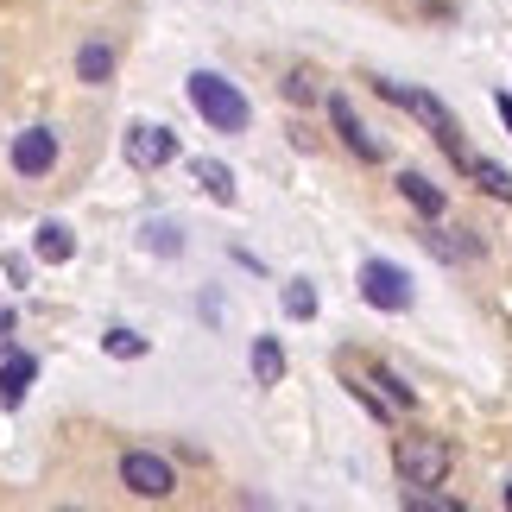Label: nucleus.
Wrapping results in <instances>:
<instances>
[{"label": "nucleus", "mask_w": 512, "mask_h": 512, "mask_svg": "<svg viewBox=\"0 0 512 512\" xmlns=\"http://www.w3.org/2000/svg\"><path fill=\"white\" fill-rule=\"evenodd\" d=\"M373 89H380L392 108H405L411 121H424V127H430V140H437V146L449 152V159H456V171H468V165H475V152L462 146V127H456V114H449V108H443L430 89H411V83H373Z\"/></svg>", "instance_id": "1"}, {"label": "nucleus", "mask_w": 512, "mask_h": 512, "mask_svg": "<svg viewBox=\"0 0 512 512\" xmlns=\"http://www.w3.org/2000/svg\"><path fill=\"white\" fill-rule=\"evenodd\" d=\"M449 468H456V449L443 437H424V430H411V437L392 443V475L405 487H443Z\"/></svg>", "instance_id": "2"}, {"label": "nucleus", "mask_w": 512, "mask_h": 512, "mask_svg": "<svg viewBox=\"0 0 512 512\" xmlns=\"http://www.w3.org/2000/svg\"><path fill=\"white\" fill-rule=\"evenodd\" d=\"M190 102H196V114L215 127V133H247V121H253V108H247V95L228 83V76H215V70H190Z\"/></svg>", "instance_id": "3"}, {"label": "nucleus", "mask_w": 512, "mask_h": 512, "mask_svg": "<svg viewBox=\"0 0 512 512\" xmlns=\"http://www.w3.org/2000/svg\"><path fill=\"white\" fill-rule=\"evenodd\" d=\"M121 487L140 500H171L177 494V468L165 456H152V449H127L121 456Z\"/></svg>", "instance_id": "4"}, {"label": "nucleus", "mask_w": 512, "mask_h": 512, "mask_svg": "<svg viewBox=\"0 0 512 512\" xmlns=\"http://www.w3.org/2000/svg\"><path fill=\"white\" fill-rule=\"evenodd\" d=\"M361 298L373 304V310H411V272L405 266H392V260H367L361 266Z\"/></svg>", "instance_id": "5"}, {"label": "nucleus", "mask_w": 512, "mask_h": 512, "mask_svg": "<svg viewBox=\"0 0 512 512\" xmlns=\"http://www.w3.org/2000/svg\"><path fill=\"white\" fill-rule=\"evenodd\" d=\"M177 159V133L171 127H152V121H133L127 127V165L133 171H159Z\"/></svg>", "instance_id": "6"}, {"label": "nucleus", "mask_w": 512, "mask_h": 512, "mask_svg": "<svg viewBox=\"0 0 512 512\" xmlns=\"http://www.w3.org/2000/svg\"><path fill=\"white\" fill-rule=\"evenodd\" d=\"M323 108H329V121H336L342 146H348L361 165H380V159H386V146H380V140H373V133L361 127V114H354V102H348V95H323Z\"/></svg>", "instance_id": "7"}, {"label": "nucleus", "mask_w": 512, "mask_h": 512, "mask_svg": "<svg viewBox=\"0 0 512 512\" xmlns=\"http://www.w3.org/2000/svg\"><path fill=\"white\" fill-rule=\"evenodd\" d=\"M51 165H57V133L51 127H26L13 140V171L19 177H45Z\"/></svg>", "instance_id": "8"}, {"label": "nucleus", "mask_w": 512, "mask_h": 512, "mask_svg": "<svg viewBox=\"0 0 512 512\" xmlns=\"http://www.w3.org/2000/svg\"><path fill=\"white\" fill-rule=\"evenodd\" d=\"M32 380H38L32 354H7V361H0V405L19 411V405H26V392H32Z\"/></svg>", "instance_id": "9"}, {"label": "nucleus", "mask_w": 512, "mask_h": 512, "mask_svg": "<svg viewBox=\"0 0 512 512\" xmlns=\"http://www.w3.org/2000/svg\"><path fill=\"white\" fill-rule=\"evenodd\" d=\"M399 196H405V203L424 215V222H443V209H449V196H443L437 184H430L424 171H399Z\"/></svg>", "instance_id": "10"}, {"label": "nucleus", "mask_w": 512, "mask_h": 512, "mask_svg": "<svg viewBox=\"0 0 512 512\" xmlns=\"http://www.w3.org/2000/svg\"><path fill=\"white\" fill-rule=\"evenodd\" d=\"M424 247L437 253V260H449V266H462V260H481V241L468 228H424Z\"/></svg>", "instance_id": "11"}, {"label": "nucleus", "mask_w": 512, "mask_h": 512, "mask_svg": "<svg viewBox=\"0 0 512 512\" xmlns=\"http://www.w3.org/2000/svg\"><path fill=\"white\" fill-rule=\"evenodd\" d=\"M76 76H83V83H114V45L108 38H89V45L76 51Z\"/></svg>", "instance_id": "12"}, {"label": "nucleus", "mask_w": 512, "mask_h": 512, "mask_svg": "<svg viewBox=\"0 0 512 512\" xmlns=\"http://www.w3.org/2000/svg\"><path fill=\"white\" fill-rule=\"evenodd\" d=\"M32 253H38L45 266H64L70 253H76V234H70L64 222H45V228H38V241H32Z\"/></svg>", "instance_id": "13"}, {"label": "nucleus", "mask_w": 512, "mask_h": 512, "mask_svg": "<svg viewBox=\"0 0 512 512\" xmlns=\"http://www.w3.org/2000/svg\"><path fill=\"white\" fill-rule=\"evenodd\" d=\"M253 380H260V386H279L285 380V348L272 342V336L253 342Z\"/></svg>", "instance_id": "14"}, {"label": "nucleus", "mask_w": 512, "mask_h": 512, "mask_svg": "<svg viewBox=\"0 0 512 512\" xmlns=\"http://www.w3.org/2000/svg\"><path fill=\"white\" fill-rule=\"evenodd\" d=\"M190 171H196V184H203V190L215 196V203H234V171H228V165H215V159H196Z\"/></svg>", "instance_id": "15"}, {"label": "nucleus", "mask_w": 512, "mask_h": 512, "mask_svg": "<svg viewBox=\"0 0 512 512\" xmlns=\"http://www.w3.org/2000/svg\"><path fill=\"white\" fill-rule=\"evenodd\" d=\"M367 380H373V392H380V399H392V411H411V405H418V392H411L392 367H373Z\"/></svg>", "instance_id": "16"}, {"label": "nucleus", "mask_w": 512, "mask_h": 512, "mask_svg": "<svg viewBox=\"0 0 512 512\" xmlns=\"http://www.w3.org/2000/svg\"><path fill=\"white\" fill-rule=\"evenodd\" d=\"M279 89H285V102H291V108H310V102H323V83H317V70H304V64L291 70Z\"/></svg>", "instance_id": "17"}, {"label": "nucleus", "mask_w": 512, "mask_h": 512, "mask_svg": "<svg viewBox=\"0 0 512 512\" xmlns=\"http://www.w3.org/2000/svg\"><path fill=\"white\" fill-rule=\"evenodd\" d=\"M468 177H475V184H481L487 196H500V203H512V171H506V165H494V159H475V165H468Z\"/></svg>", "instance_id": "18"}, {"label": "nucleus", "mask_w": 512, "mask_h": 512, "mask_svg": "<svg viewBox=\"0 0 512 512\" xmlns=\"http://www.w3.org/2000/svg\"><path fill=\"white\" fill-rule=\"evenodd\" d=\"M285 317H298V323L317 317V291H310L304 279H291V285H285Z\"/></svg>", "instance_id": "19"}, {"label": "nucleus", "mask_w": 512, "mask_h": 512, "mask_svg": "<svg viewBox=\"0 0 512 512\" xmlns=\"http://www.w3.org/2000/svg\"><path fill=\"white\" fill-rule=\"evenodd\" d=\"M102 348L114 354V361H140V354H146V342L133 336V329H108V342H102Z\"/></svg>", "instance_id": "20"}, {"label": "nucleus", "mask_w": 512, "mask_h": 512, "mask_svg": "<svg viewBox=\"0 0 512 512\" xmlns=\"http://www.w3.org/2000/svg\"><path fill=\"white\" fill-rule=\"evenodd\" d=\"M152 247H159V253H177L184 241H177V228H152Z\"/></svg>", "instance_id": "21"}, {"label": "nucleus", "mask_w": 512, "mask_h": 512, "mask_svg": "<svg viewBox=\"0 0 512 512\" xmlns=\"http://www.w3.org/2000/svg\"><path fill=\"white\" fill-rule=\"evenodd\" d=\"M494 108H500V121H506V133H512V95H500Z\"/></svg>", "instance_id": "22"}, {"label": "nucleus", "mask_w": 512, "mask_h": 512, "mask_svg": "<svg viewBox=\"0 0 512 512\" xmlns=\"http://www.w3.org/2000/svg\"><path fill=\"white\" fill-rule=\"evenodd\" d=\"M506 506H512V481H506Z\"/></svg>", "instance_id": "23"}]
</instances>
